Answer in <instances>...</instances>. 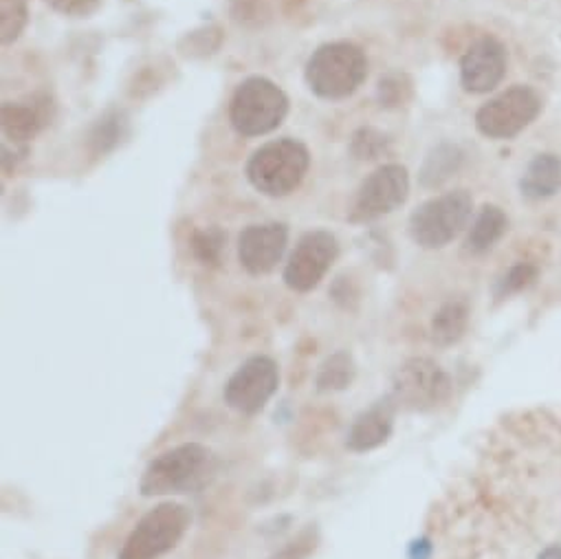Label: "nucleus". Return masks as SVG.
Instances as JSON below:
<instances>
[{
    "label": "nucleus",
    "mask_w": 561,
    "mask_h": 559,
    "mask_svg": "<svg viewBox=\"0 0 561 559\" xmlns=\"http://www.w3.org/2000/svg\"><path fill=\"white\" fill-rule=\"evenodd\" d=\"M316 531H305L298 539L289 541L283 550L275 552L271 559H305L311 555V550H316Z\"/></svg>",
    "instance_id": "a878e982"
},
{
    "label": "nucleus",
    "mask_w": 561,
    "mask_h": 559,
    "mask_svg": "<svg viewBox=\"0 0 561 559\" xmlns=\"http://www.w3.org/2000/svg\"><path fill=\"white\" fill-rule=\"evenodd\" d=\"M522 194L528 198H548L561 187V159L554 155H539L530 161L522 176Z\"/></svg>",
    "instance_id": "dca6fc26"
},
{
    "label": "nucleus",
    "mask_w": 561,
    "mask_h": 559,
    "mask_svg": "<svg viewBox=\"0 0 561 559\" xmlns=\"http://www.w3.org/2000/svg\"><path fill=\"white\" fill-rule=\"evenodd\" d=\"M277 364L266 355H253L247 362H242L236 368V373L227 379L222 397L225 403L238 414L253 417L264 410V406L277 392Z\"/></svg>",
    "instance_id": "6e6552de"
},
{
    "label": "nucleus",
    "mask_w": 561,
    "mask_h": 559,
    "mask_svg": "<svg viewBox=\"0 0 561 559\" xmlns=\"http://www.w3.org/2000/svg\"><path fill=\"white\" fill-rule=\"evenodd\" d=\"M289 229L283 223L249 225L238 238V260L251 275H264L283 260Z\"/></svg>",
    "instance_id": "f8f14e48"
},
{
    "label": "nucleus",
    "mask_w": 561,
    "mask_h": 559,
    "mask_svg": "<svg viewBox=\"0 0 561 559\" xmlns=\"http://www.w3.org/2000/svg\"><path fill=\"white\" fill-rule=\"evenodd\" d=\"M410 176L403 166L388 163L375 170L359 187L351 207L353 223H368L381 218L408 201Z\"/></svg>",
    "instance_id": "9b49d317"
},
{
    "label": "nucleus",
    "mask_w": 561,
    "mask_h": 559,
    "mask_svg": "<svg viewBox=\"0 0 561 559\" xmlns=\"http://www.w3.org/2000/svg\"><path fill=\"white\" fill-rule=\"evenodd\" d=\"M537 277V269L530 266V264H517L513 266L504 280H502V287H500V294H515V292H522L526 289L533 280Z\"/></svg>",
    "instance_id": "b1692460"
},
{
    "label": "nucleus",
    "mask_w": 561,
    "mask_h": 559,
    "mask_svg": "<svg viewBox=\"0 0 561 559\" xmlns=\"http://www.w3.org/2000/svg\"><path fill=\"white\" fill-rule=\"evenodd\" d=\"M473 198L465 190L447 192L423 203L410 218V233L423 249L447 247L469 223Z\"/></svg>",
    "instance_id": "423d86ee"
},
{
    "label": "nucleus",
    "mask_w": 561,
    "mask_h": 559,
    "mask_svg": "<svg viewBox=\"0 0 561 559\" xmlns=\"http://www.w3.org/2000/svg\"><path fill=\"white\" fill-rule=\"evenodd\" d=\"M386 146H388V139L381 133L373 128H362L355 133L351 150L357 159H377L381 152H386Z\"/></svg>",
    "instance_id": "5701e85b"
},
{
    "label": "nucleus",
    "mask_w": 561,
    "mask_h": 559,
    "mask_svg": "<svg viewBox=\"0 0 561 559\" xmlns=\"http://www.w3.org/2000/svg\"><path fill=\"white\" fill-rule=\"evenodd\" d=\"M368 76L366 54L353 43L322 45L307 62V84L322 100L353 95Z\"/></svg>",
    "instance_id": "7ed1b4c3"
},
{
    "label": "nucleus",
    "mask_w": 561,
    "mask_h": 559,
    "mask_svg": "<svg viewBox=\"0 0 561 559\" xmlns=\"http://www.w3.org/2000/svg\"><path fill=\"white\" fill-rule=\"evenodd\" d=\"M506 227H508L506 214L495 205H484L467 233V242H465L467 251L471 253L489 251L504 236Z\"/></svg>",
    "instance_id": "f3484780"
},
{
    "label": "nucleus",
    "mask_w": 561,
    "mask_h": 559,
    "mask_svg": "<svg viewBox=\"0 0 561 559\" xmlns=\"http://www.w3.org/2000/svg\"><path fill=\"white\" fill-rule=\"evenodd\" d=\"M311 166L309 148L291 137L264 144L247 163L249 183L264 196H289L305 181Z\"/></svg>",
    "instance_id": "f03ea898"
},
{
    "label": "nucleus",
    "mask_w": 561,
    "mask_h": 559,
    "mask_svg": "<svg viewBox=\"0 0 561 559\" xmlns=\"http://www.w3.org/2000/svg\"><path fill=\"white\" fill-rule=\"evenodd\" d=\"M337 255L340 242L331 231L318 229L305 233L285 266V285L298 294L313 292L331 271Z\"/></svg>",
    "instance_id": "1a4fd4ad"
},
{
    "label": "nucleus",
    "mask_w": 561,
    "mask_h": 559,
    "mask_svg": "<svg viewBox=\"0 0 561 559\" xmlns=\"http://www.w3.org/2000/svg\"><path fill=\"white\" fill-rule=\"evenodd\" d=\"M47 3L65 16L84 19V16H91L93 12H98L104 0H47Z\"/></svg>",
    "instance_id": "393cba45"
},
{
    "label": "nucleus",
    "mask_w": 561,
    "mask_h": 559,
    "mask_svg": "<svg viewBox=\"0 0 561 559\" xmlns=\"http://www.w3.org/2000/svg\"><path fill=\"white\" fill-rule=\"evenodd\" d=\"M397 406L390 397L379 399L364 412H359L348 430L346 447L355 454H366L386 445L394 432Z\"/></svg>",
    "instance_id": "4468645a"
},
{
    "label": "nucleus",
    "mask_w": 561,
    "mask_h": 559,
    "mask_svg": "<svg viewBox=\"0 0 561 559\" xmlns=\"http://www.w3.org/2000/svg\"><path fill=\"white\" fill-rule=\"evenodd\" d=\"M222 242H225V236H222L220 229H216V227L203 229V231L194 233L192 251H194V255L203 264H218L220 251H222Z\"/></svg>",
    "instance_id": "4be33fe9"
},
{
    "label": "nucleus",
    "mask_w": 561,
    "mask_h": 559,
    "mask_svg": "<svg viewBox=\"0 0 561 559\" xmlns=\"http://www.w3.org/2000/svg\"><path fill=\"white\" fill-rule=\"evenodd\" d=\"M0 119H3V133L10 141H30L49 122L47 100L32 98L27 102H5L3 111H0Z\"/></svg>",
    "instance_id": "2eb2a0df"
},
{
    "label": "nucleus",
    "mask_w": 561,
    "mask_h": 559,
    "mask_svg": "<svg viewBox=\"0 0 561 559\" xmlns=\"http://www.w3.org/2000/svg\"><path fill=\"white\" fill-rule=\"evenodd\" d=\"M192 522L187 506L161 502L150 509L126 537L117 559H159L170 552L185 535Z\"/></svg>",
    "instance_id": "39448f33"
},
{
    "label": "nucleus",
    "mask_w": 561,
    "mask_h": 559,
    "mask_svg": "<svg viewBox=\"0 0 561 559\" xmlns=\"http://www.w3.org/2000/svg\"><path fill=\"white\" fill-rule=\"evenodd\" d=\"M27 0H0V41L12 45L27 25Z\"/></svg>",
    "instance_id": "412c9836"
},
{
    "label": "nucleus",
    "mask_w": 561,
    "mask_h": 559,
    "mask_svg": "<svg viewBox=\"0 0 561 559\" xmlns=\"http://www.w3.org/2000/svg\"><path fill=\"white\" fill-rule=\"evenodd\" d=\"M214 465V454L205 445H176L148 463L139 480V491L144 498L194 493L211 478Z\"/></svg>",
    "instance_id": "f257e3e1"
},
{
    "label": "nucleus",
    "mask_w": 561,
    "mask_h": 559,
    "mask_svg": "<svg viewBox=\"0 0 561 559\" xmlns=\"http://www.w3.org/2000/svg\"><path fill=\"white\" fill-rule=\"evenodd\" d=\"M467 324H469L467 305L460 300H451L436 311L432 320V340L438 346H451L460 342V338L467 331Z\"/></svg>",
    "instance_id": "6ab92c4d"
},
{
    "label": "nucleus",
    "mask_w": 561,
    "mask_h": 559,
    "mask_svg": "<svg viewBox=\"0 0 561 559\" xmlns=\"http://www.w3.org/2000/svg\"><path fill=\"white\" fill-rule=\"evenodd\" d=\"M460 150L458 148H454V146H440V148H436L430 157H427V161H425V166H423V174H421V181L425 183V185H438V183H443L445 179H449L454 172H456V168L460 166Z\"/></svg>",
    "instance_id": "aec40b11"
},
{
    "label": "nucleus",
    "mask_w": 561,
    "mask_h": 559,
    "mask_svg": "<svg viewBox=\"0 0 561 559\" xmlns=\"http://www.w3.org/2000/svg\"><path fill=\"white\" fill-rule=\"evenodd\" d=\"M357 377V364L348 351H337L327 357L316 375L318 392H342L353 386Z\"/></svg>",
    "instance_id": "a211bd4d"
},
{
    "label": "nucleus",
    "mask_w": 561,
    "mask_h": 559,
    "mask_svg": "<svg viewBox=\"0 0 561 559\" xmlns=\"http://www.w3.org/2000/svg\"><path fill=\"white\" fill-rule=\"evenodd\" d=\"M289 113V98L266 78L244 80L229 106L231 126L244 137H260L275 130Z\"/></svg>",
    "instance_id": "20e7f679"
},
{
    "label": "nucleus",
    "mask_w": 561,
    "mask_h": 559,
    "mask_svg": "<svg viewBox=\"0 0 561 559\" xmlns=\"http://www.w3.org/2000/svg\"><path fill=\"white\" fill-rule=\"evenodd\" d=\"M539 111L541 100L533 89L513 87L478 111L476 126L489 139H508L524 130Z\"/></svg>",
    "instance_id": "9d476101"
},
{
    "label": "nucleus",
    "mask_w": 561,
    "mask_h": 559,
    "mask_svg": "<svg viewBox=\"0 0 561 559\" xmlns=\"http://www.w3.org/2000/svg\"><path fill=\"white\" fill-rule=\"evenodd\" d=\"M451 392L449 375L427 357H412L401 364L392 377L388 395L397 408L425 412L440 406Z\"/></svg>",
    "instance_id": "0eeeda50"
},
{
    "label": "nucleus",
    "mask_w": 561,
    "mask_h": 559,
    "mask_svg": "<svg viewBox=\"0 0 561 559\" xmlns=\"http://www.w3.org/2000/svg\"><path fill=\"white\" fill-rule=\"evenodd\" d=\"M506 73V52L495 38H480L460 60V80L469 93H489Z\"/></svg>",
    "instance_id": "ddd939ff"
}]
</instances>
